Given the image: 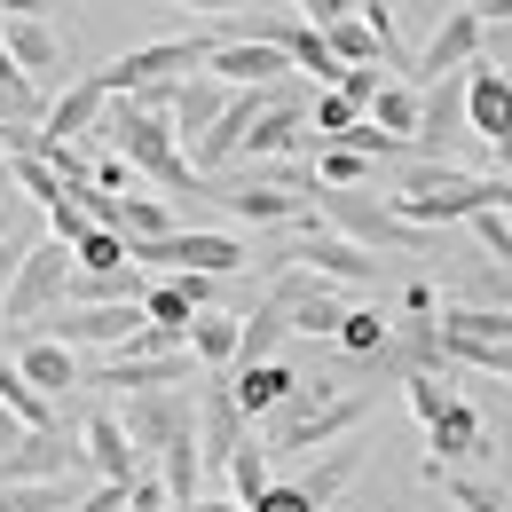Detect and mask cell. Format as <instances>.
I'll return each instance as SVG.
<instances>
[{
	"mask_svg": "<svg viewBox=\"0 0 512 512\" xmlns=\"http://www.w3.org/2000/svg\"><path fill=\"white\" fill-rule=\"evenodd\" d=\"M119 426H127L134 449L150 457V473L166 481V497H174V505H197L205 457H197V394H190V386H166V394H127Z\"/></svg>",
	"mask_w": 512,
	"mask_h": 512,
	"instance_id": "obj_1",
	"label": "cell"
},
{
	"mask_svg": "<svg viewBox=\"0 0 512 512\" xmlns=\"http://www.w3.org/2000/svg\"><path fill=\"white\" fill-rule=\"evenodd\" d=\"M95 150H119L142 182H158L166 197H205V182H197V166L182 158V134H174V119H158V111H142L134 95H111L103 103V127L87 134Z\"/></svg>",
	"mask_w": 512,
	"mask_h": 512,
	"instance_id": "obj_2",
	"label": "cell"
},
{
	"mask_svg": "<svg viewBox=\"0 0 512 512\" xmlns=\"http://www.w3.org/2000/svg\"><path fill=\"white\" fill-rule=\"evenodd\" d=\"M379 410V386H316L300 379V394L276 410V449H323V442H347L363 418Z\"/></svg>",
	"mask_w": 512,
	"mask_h": 512,
	"instance_id": "obj_3",
	"label": "cell"
},
{
	"mask_svg": "<svg viewBox=\"0 0 512 512\" xmlns=\"http://www.w3.org/2000/svg\"><path fill=\"white\" fill-rule=\"evenodd\" d=\"M316 221L331 237H347V245H363V253H410L426 229H410L402 213H394V197H371V190H323L316 182Z\"/></svg>",
	"mask_w": 512,
	"mask_h": 512,
	"instance_id": "obj_4",
	"label": "cell"
},
{
	"mask_svg": "<svg viewBox=\"0 0 512 512\" xmlns=\"http://www.w3.org/2000/svg\"><path fill=\"white\" fill-rule=\"evenodd\" d=\"M64 292H71V245L64 237H32L24 260H16V276H8V292H0V316L40 323L48 308H64Z\"/></svg>",
	"mask_w": 512,
	"mask_h": 512,
	"instance_id": "obj_5",
	"label": "cell"
},
{
	"mask_svg": "<svg viewBox=\"0 0 512 512\" xmlns=\"http://www.w3.org/2000/svg\"><path fill=\"white\" fill-rule=\"evenodd\" d=\"M276 260H284V268H308V276H323V284H339V292H347V284H355V292H363V284H379V253H363V245H347V237H331V229H308V221H300V229H284V237H276Z\"/></svg>",
	"mask_w": 512,
	"mask_h": 512,
	"instance_id": "obj_6",
	"label": "cell"
},
{
	"mask_svg": "<svg viewBox=\"0 0 512 512\" xmlns=\"http://www.w3.org/2000/svg\"><path fill=\"white\" fill-rule=\"evenodd\" d=\"M127 253H134V268H158V276H182V268H197V276H237L253 260L229 229H166V237L127 245Z\"/></svg>",
	"mask_w": 512,
	"mask_h": 512,
	"instance_id": "obj_7",
	"label": "cell"
},
{
	"mask_svg": "<svg viewBox=\"0 0 512 512\" xmlns=\"http://www.w3.org/2000/svg\"><path fill=\"white\" fill-rule=\"evenodd\" d=\"M205 48H213V32H182V40H150V48H127L119 64H103V95H142V87H158V79H190L205 71Z\"/></svg>",
	"mask_w": 512,
	"mask_h": 512,
	"instance_id": "obj_8",
	"label": "cell"
},
{
	"mask_svg": "<svg viewBox=\"0 0 512 512\" xmlns=\"http://www.w3.org/2000/svg\"><path fill=\"white\" fill-rule=\"evenodd\" d=\"M481 40H489L481 8H449L442 24H434V40L418 48V64H410V87L426 95L434 79H449V71H465V64H481Z\"/></svg>",
	"mask_w": 512,
	"mask_h": 512,
	"instance_id": "obj_9",
	"label": "cell"
},
{
	"mask_svg": "<svg viewBox=\"0 0 512 512\" xmlns=\"http://www.w3.org/2000/svg\"><path fill=\"white\" fill-rule=\"evenodd\" d=\"M237 449H245V410L229 394V371H205L197 379V457H205V473H221Z\"/></svg>",
	"mask_w": 512,
	"mask_h": 512,
	"instance_id": "obj_10",
	"label": "cell"
},
{
	"mask_svg": "<svg viewBox=\"0 0 512 512\" xmlns=\"http://www.w3.org/2000/svg\"><path fill=\"white\" fill-rule=\"evenodd\" d=\"M489 449H497V434H489V418H481L473 402H449L442 418L426 426V457H434V473H473V465H489Z\"/></svg>",
	"mask_w": 512,
	"mask_h": 512,
	"instance_id": "obj_11",
	"label": "cell"
},
{
	"mask_svg": "<svg viewBox=\"0 0 512 512\" xmlns=\"http://www.w3.org/2000/svg\"><path fill=\"white\" fill-rule=\"evenodd\" d=\"M308 111H316V95H308L300 79L268 87L253 134H245V158H292V150H300V134H308Z\"/></svg>",
	"mask_w": 512,
	"mask_h": 512,
	"instance_id": "obj_12",
	"label": "cell"
},
{
	"mask_svg": "<svg viewBox=\"0 0 512 512\" xmlns=\"http://www.w3.org/2000/svg\"><path fill=\"white\" fill-rule=\"evenodd\" d=\"M87 386H111V394H166V386H197V355H103Z\"/></svg>",
	"mask_w": 512,
	"mask_h": 512,
	"instance_id": "obj_13",
	"label": "cell"
},
{
	"mask_svg": "<svg viewBox=\"0 0 512 512\" xmlns=\"http://www.w3.org/2000/svg\"><path fill=\"white\" fill-rule=\"evenodd\" d=\"M221 205H229V221H253V229H276V237H284V229H300V213L316 205V182L300 190V182H276V174H268V182L221 190Z\"/></svg>",
	"mask_w": 512,
	"mask_h": 512,
	"instance_id": "obj_14",
	"label": "cell"
},
{
	"mask_svg": "<svg viewBox=\"0 0 512 512\" xmlns=\"http://www.w3.org/2000/svg\"><path fill=\"white\" fill-rule=\"evenodd\" d=\"M465 119L497 158H512V71H497L489 56L465 64Z\"/></svg>",
	"mask_w": 512,
	"mask_h": 512,
	"instance_id": "obj_15",
	"label": "cell"
},
{
	"mask_svg": "<svg viewBox=\"0 0 512 512\" xmlns=\"http://www.w3.org/2000/svg\"><path fill=\"white\" fill-rule=\"evenodd\" d=\"M79 449H87V473H95V481H119V489H134V481L150 473V457L134 449V434L119 426V410H87Z\"/></svg>",
	"mask_w": 512,
	"mask_h": 512,
	"instance_id": "obj_16",
	"label": "cell"
},
{
	"mask_svg": "<svg viewBox=\"0 0 512 512\" xmlns=\"http://www.w3.org/2000/svg\"><path fill=\"white\" fill-rule=\"evenodd\" d=\"M465 134H473V119H465V71H449V79H434L418 95V158H449Z\"/></svg>",
	"mask_w": 512,
	"mask_h": 512,
	"instance_id": "obj_17",
	"label": "cell"
},
{
	"mask_svg": "<svg viewBox=\"0 0 512 512\" xmlns=\"http://www.w3.org/2000/svg\"><path fill=\"white\" fill-rule=\"evenodd\" d=\"M205 71H213L221 87H276V79H292V56L268 48V40H221V32H213Z\"/></svg>",
	"mask_w": 512,
	"mask_h": 512,
	"instance_id": "obj_18",
	"label": "cell"
},
{
	"mask_svg": "<svg viewBox=\"0 0 512 512\" xmlns=\"http://www.w3.org/2000/svg\"><path fill=\"white\" fill-rule=\"evenodd\" d=\"M16 371L40 386L48 402H56V394H71V386H87L79 347H64V339H40V331H24V347H16Z\"/></svg>",
	"mask_w": 512,
	"mask_h": 512,
	"instance_id": "obj_19",
	"label": "cell"
},
{
	"mask_svg": "<svg viewBox=\"0 0 512 512\" xmlns=\"http://www.w3.org/2000/svg\"><path fill=\"white\" fill-rule=\"evenodd\" d=\"M103 103H111V95H103L95 71H87L79 87H64V95L48 103V119H40V150H48V142H87V134L103 127Z\"/></svg>",
	"mask_w": 512,
	"mask_h": 512,
	"instance_id": "obj_20",
	"label": "cell"
},
{
	"mask_svg": "<svg viewBox=\"0 0 512 512\" xmlns=\"http://www.w3.org/2000/svg\"><path fill=\"white\" fill-rule=\"evenodd\" d=\"M0 48H8V64L24 71L32 87H40L48 71L64 64V40L48 32V16H0Z\"/></svg>",
	"mask_w": 512,
	"mask_h": 512,
	"instance_id": "obj_21",
	"label": "cell"
},
{
	"mask_svg": "<svg viewBox=\"0 0 512 512\" xmlns=\"http://www.w3.org/2000/svg\"><path fill=\"white\" fill-rule=\"evenodd\" d=\"M229 394H237L245 418H268V410H284V402L300 394V371L276 363V355H268V363H237V371H229Z\"/></svg>",
	"mask_w": 512,
	"mask_h": 512,
	"instance_id": "obj_22",
	"label": "cell"
},
{
	"mask_svg": "<svg viewBox=\"0 0 512 512\" xmlns=\"http://www.w3.org/2000/svg\"><path fill=\"white\" fill-rule=\"evenodd\" d=\"M221 111H229V87H221L213 71H190V79H174V134H182V150H190V142L213 127Z\"/></svg>",
	"mask_w": 512,
	"mask_h": 512,
	"instance_id": "obj_23",
	"label": "cell"
},
{
	"mask_svg": "<svg viewBox=\"0 0 512 512\" xmlns=\"http://www.w3.org/2000/svg\"><path fill=\"white\" fill-rule=\"evenodd\" d=\"M284 331H292V308H284V292L268 284V300L237 323V363H268V355L284 347Z\"/></svg>",
	"mask_w": 512,
	"mask_h": 512,
	"instance_id": "obj_24",
	"label": "cell"
},
{
	"mask_svg": "<svg viewBox=\"0 0 512 512\" xmlns=\"http://www.w3.org/2000/svg\"><path fill=\"white\" fill-rule=\"evenodd\" d=\"M355 473H363V449H355V434H347V442H331L316 465L300 473V489H308V505L323 512L331 497H347V481H355Z\"/></svg>",
	"mask_w": 512,
	"mask_h": 512,
	"instance_id": "obj_25",
	"label": "cell"
},
{
	"mask_svg": "<svg viewBox=\"0 0 512 512\" xmlns=\"http://www.w3.org/2000/svg\"><path fill=\"white\" fill-rule=\"evenodd\" d=\"M190 355H197V371H237V316L197 308L190 316Z\"/></svg>",
	"mask_w": 512,
	"mask_h": 512,
	"instance_id": "obj_26",
	"label": "cell"
},
{
	"mask_svg": "<svg viewBox=\"0 0 512 512\" xmlns=\"http://www.w3.org/2000/svg\"><path fill=\"white\" fill-rule=\"evenodd\" d=\"M0 402H8V418H16L24 434H48V426H56V402H48L40 386L24 379V371H16L8 355H0Z\"/></svg>",
	"mask_w": 512,
	"mask_h": 512,
	"instance_id": "obj_27",
	"label": "cell"
},
{
	"mask_svg": "<svg viewBox=\"0 0 512 512\" xmlns=\"http://www.w3.org/2000/svg\"><path fill=\"white\" fill-rule=\"evenodd\" d=\"M386 331H394V316H379V308H355L347 300V316H339V331H331V347L347 355V363H363V355H379Z\"/></svg>",
	"mask_w": 512,
	"mask_h": 512,
	"instance_id": "obj_28",
	"label": "cell"
},
{
	"mask_svg": "<svg viewBox=\"0 0 512 512\" xmlns=\"http://www.w3.org/2000/svg\"><path fill=\"white\" fill-rule=\"evenodd\" d=\"M371 127H386L394 142H410V150H418V87H410V79H386V87H379Z\"/></svg>",
	"mask_w": 512,
	"mask_h": 512,
	"instance_id": "obj_29",
	"label": "cell"
},
{
	"mask_svg": "<svg viewBox=\"0 0 512 512\" xmlns=\"http://www.w3.org/2000/svg\"><path fill=\"white\" fill-rule=\"evenodd\" d=\"M111 268H134L127 237H119V229H95V221H87V237L71 245V276H111Z\"/></svg>",
	"mask_w": 512,
	"mask_h": 512,
	"instance_id": "obj_30",
	"label": "cell"
},
{
	"mask_svg": "<svg viewBox=\"0 0 512 512\" xmlns=\"http://www.w3.org/2000/svg\"><path fill=\"white\" fill-rule=\"evenodd\" d=\"M8 182H16V190L32 197L40 213H48V205H64V197H71V182L56 174V166H48V158H8Z\"/></svg>",
	"mask_w": 512,
	"mask_h": 512,
	"instance_id": "obj_31",
	"label": "cell"
},
{
	"mask_svg": "<svg viewBox=\"0 0 512 512\" xmlns=\"http://www.w3.org/2000/svg\"><path fill=\"white\" fill-rule=\"evenodd\" d=\"M316 32L331 40V56H339V64H386V56H379V40H371V24H363L355 8H347L339 24H316Z\"/></svg>",
	"mask_w": 512,
	"mask_h": 512,
	"instance_id": "obj_32",
	"label": "cell"
},
{
	"mask_svg": "<svg viewBox=\"0 0 512 512\" xmlns=\"http://www.w3.org/2000/svg\"><path fill=\"white\" fill-rule=\"evenodd\" d=\"M221 481H229V497H237V505L253 512V505H260V489H268L276 473H268V457H260V442H245L237 457H229V465H221Z\"/></svg>",
	"mask_w": 512,
	"mask_h": 512,
	"instance_id": "obj_33",
	"label": "cell"
},
{
	"mask_svg": "<svg viewBox=\"0 0 512 512\" xmlns=\"http://www.w3.org/2000/svg\"><path fill=\"white\" fill-rule=\"evenodd\" d=\"M142 316L150 323H166V331H174V339H182V347H190V300H182V284H174V276H158V284H150V292H142Z\"/></svg>",
	"mask_w": 512,
	"mask_h": 512,
	"instance_id": "obj_34",
	"label": "cell"
},
{
	"mask_svg": "<svg viewBox=\"0 0 512 512\" xmlns=\"http://www.w3.org/2000/svg\"><path fill=\"white\" fill-rule=\"evenodd\" d=\"M434 481L449 489V505H457V512H512V497L497 489V481H481V473H434Z\"/></svg>",
	"mask_w": 512,
	"mask_h": 512,
	"instance_id": "obj_35",
	"label": "cell"
},
{
	"mask_svg": "<svg viewBox=\"0 0 512 512\" xmlns=\"http://www.w3.org/2000/svg\"><path fill=\"white\" fill-rule=\"evenodd\" d=\"M363 174H371V158H363V150L323 142V158H316V182H323V190H363Z\"/></svg>",
	"mask_w": 512,
	"mask_h": 512,
	"instance_id": "obj_36",
	"label": "cell"
},
{
	"mask_svg": "<svg viewBox=\"0 0 512 512\" xmlns=\"http://www.w3.org/2000/svg\"><path fill=\"white\" fill-rule=\"evenodd\" d=\"M355 119H363V111H355V103H347L339 87H323V95H316V111H308V134H323V142H339V134L355 127Z\"/></svg>",
	"mask_w": 512,
	"mask_h": 512,
	"instance_id": "obj_37",
	"label": "cell"
},
{
	"mask_svg": "<svg viewBox=\"0 0 512 512\" xmlns=\"http://www.w3.org/2000/svg\"><path fill=\"white\" fill-rule=\"evenodd\" d=\"M449 402H465V394L449 386V371H426V379H410V410H418V426H434Z\"/></svg>",
	"mask_w": 512,
	"mask_h": 512,
	"instance_id": "obj_38",
	"label": "cell"
},
{
	"mask_svg": "<svg viewBox=\"0 0 512 512\" xmlns=\"http://www.w3.org/2000/svg\"><path fill=\"white\" fill-rule=\"evenodd\" d=\"M465 229H473V245L497 260V268H512V213H473Z\"/></svg>",
	"mask_w": 512,
	"mask_h": 512,
	"instance_id": "obj_39",
	"label": "cell"
},
{
	"mask_svg": "<svg viewBox=\"0 0 512 512\" xmlns=\"http://www.w3.org/2000/svg\"><path fill=\"white\" fill-rule=\"evenodd\" d=\"M379 87H386V71H379V64H347V71H339V95H347V103H355L363 119H371V103H379Z\"/></svg>",
	"mask_w": 512,
	"mask_h": 512,
	"instance_id": "obj_40",
	"label": "cell"
},
{
	"mask_svg": "<svg viewBox=\"0 0 512 512\" xmlns=\"http://www.w3.org/2000/svg\"><path fill=\"white\" fill-rule=\"evenodd\" d=\"M253 512H316V505H308V489H300V481H268Z\"/></svg>",
	"mask_w": 512,
	"mask_h": 512,
	"instance_id": "obj_41",
	"label": "cell"
},
{
	"mask_svg": "<svg viewBox=\"0 0 512 512\" xmlns=\"http://www.w3.org/2000/svg\"><path fill=\"white\" fill-rule=\"evenodd\" d=\"M48 237H64V245H79V237H87V213H79V197L48 205Z\"/></svg>",
	"mask_w": 512,
	"mask_h": 512,
	"instance_id": "obj_42",
	"label": "cell"
},
{
	"mask_svg": "<svg viewBox=\"0 0 512 512\" xmlns=\"http://www.w3.org/2000/svg\"><path fill=\"white\" fill-rule=\"evenodd\" d=\"M71 512H134V497L119 489V481H95V489H87V497H79Z\"/></svg>",
	"mask_w": 512,
	"mask_h": 512,
	"instance_id": "obj_43",
	"label": "cell"
},
{
	"mask_svg": "<svg viewBox=\"0 0 512 512\" xmlns=\"http://www.w3.org/2000/svg\"><path fill=\"white\" fill-rule=\"evenodd\" d=\"M127 182H134V166H127V158H119V150H103V158H95V190L127 197Z\"/></svg>",
	"mask_w": 512,
	"mask_h": 512,
	"instance_id": "obj_44",
	"label": "cell"
},
{
	"mask_svg": "<svg viewBox=\"0 0 512 512\" xmlns=\"http://www.w3.org/2000/svg\"><path fill=\"white\" fill-rule=\"evenodd\" d=\"M347 8H355V0H292V16H300V24H339Z\"/></svg>",
	"mask_w": 512,
	"mask_h": 512,
	"instance_id": "obj_45",
	"label": "cell"
},
{
	"mask_svg": "<svg viewBox=\"0 0 512 512\" xmlns=\"http://www.w3.org/2000/svg\"><path fill=\"white\" fill-rule=\"evenodd\" d=\"M190 16H213V24H229V16H245V8H260V0H182Z\"/></svg>",
	"mask_w": 512,
	"mask_h": 512,
	"instance_id": "obj_46",
	"label": "cell"
},
{
	"mask_svg": "<svg viewBox=\"0 0 512 512\" xmlns=\"http://www.w3.org/2000/svg\"><path fill=\"white\" fill-rule=\"evenodd\" d=\"M32 237H0V292H8V276H16V260H24Z\"/></svg>",
	"mask_w": 512,
	"mask_h": 512,
	"instance_id": "obj_47",
	"label": "cell"
},
{
	"mask_svg": "<svg viewBox=\"0 0 512 512\" xmlns=\"http://www.w3.org/2000/svg\"><path fill=\"white\" fill-rule=\"evenodd\" d=\"M16 442H24V426H16V418H8V402H0V457H8Z\"/></svg>",
	"mask_w": 512,
	"mask_h": 512,
	"instance_id": "obj_48",
	"label": "cell"
},
{
	"mask_svg": "<svg viewBox=\"0 0 512 512\" xmlns=\"http://www.w3.org/2000/svg\"><path fill=\"white\" fill-rule=\"evenodd\" d=\"M481 24L497 32V24H512V0H481Z\"/></svg>",
	"mask_w": 512,
	"mask_h": 512,
	"instance_id": "obj_49",
	"label": "cell"
},
{
	"mask_svg": "<svg viewBox=\"0 0 512 512\" xmlns=\"http://www.w3.org/2000/svg\"><path fill=\"white\" fill-rule=\"evenodd\" d=\"M48 0H0V16H40Z\"/></svg>",
	"mask_w": 512,
	"mask_h": 512,
	"instance_id": "obj_50",
	"label": "cell"
},
{
	"mask_svg": "<svg viewBox=\"0 0 512 512\" xmlns=\"http://www.w3.org/2000/svg\"><path fill=\"white\" fill-rule=\"evenodd\" d=\"M481 48H497V56H512V24H497V32L481 40Z\"/></svg>",
	"mask_w": 512,
	"mask_h": 512,
	"instance_id": "obj_51",
	"label": "cell"
},
{
	"mask_svg": "<svg viewBox=\"0 0 512 512\" xmlns=\"http://www.w3.org/2000/svg\"><path fill=\"white\" fill-rule=\"evenodd\" d=\"M174 512H205V505H174Z\"/></svg>",
	"mask_w": 512,
	"mask_h": 512,
	"instance_id": "obj_52",
	"label": "cell"
}]
</instances>
